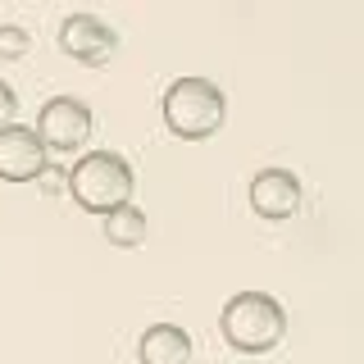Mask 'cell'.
<instances>
[{"label": "cell", "mask_w": 364, "mask_h": 364, "mask_svg": "<svg viewBox=\"0 0 364 364\" xmlns=\"http://www.w3.org/2000/svg\"><path fill=\"white\" fill-rule=\"evenodd\" d=\"M219 328H223V341L242 355H264L282 341L287 333V310L273 301L269 291H237L228 296L223 314H219Z\"/></svg>", "instance_id": "obj_1"}, {"label": "cell", "mask_w": 364, "mask_h": 364, "mask_svg": "<svg viewBox=\"0 0 364 364\" xmlns=\"http://www.w3.org/2000/svg\"><path fill=\"white\" fill-rule=\"evenodd\" d=\"M228 119V96L210 77H178L164 91V128L182 141H205L223 128Z\"/></svg>", "instance_id": "obj_2"}, {"label": "cell", "mask_w": 364, "mask_h": 364, "mask_svg": "<svg viewBox=\"0 0 364 364\" xmlns=\"http://www.w3.org/2000/svg\"><path fill=\"white\" fill-rule=\"evenodd\" d=\"M64 191H73V200L82 205V210L109 214V210H119V205H132L136 178H132V164L119 151H87L73 164Z\"/></svg>", "instance_id": "obj_3"}, {"label": "cell", "mask_w": 364, "mask_h": 364, "mask_svg": "<svg viewBox=\"0 0 364 364\" xmlns=\"http://www.w3.org/2000/svg\"><path fill=\"white\" fill-rule=\"evenodd\" d=\"M46 151H82L91 136V109L77 96H50L37 114V128Z\"/></svg>", "instance_id": "obj_4"}, {"label": "cell", "mask_w": 364, "mask_h": 364, "mask_svg": "<svg viewBox=\"0 0 364 364\" xmlns=\"http://www.w3.org/2000/svg\"><path fill=\"white\" fill-rule=\"evenodd\" d=\"M114 46H119L114 28L96 14H68L60 23V50L77 64H100L105 55H114Z\"/></svg>", "instance_id": "obj_5"}, {"label": "cell", "mask_w": 364, "mask_h": 364, "mask_svg": "<svg viewBox=\"0 0 364 364\" xmlns=\"http://www.w3.org/2000/svg\"><path fill=\"white\" fill-rule=\"evenodd\" d=\"M46 168V146L28 123L0 128V182H32Z\"/></svg>", "instance_id": "obj_6"}, {"label": "cell", "mask_w": 364, "mask_h": 364, "mask_svg": "<svg viewBox=\"0 0 364 364\" xmlns=\"http://www.w3.org/2000/svg\"><path fill=\"white\" fill-rule=\"evenodd\" d=\"M250 210L259 219H291L301 210V178L291 168H259L250 178Z\"/></svg>", "instance_id": "obj_7"}, {"label": "cell", "mask_w": 364, "mask_h": 364, "mask_svg": "<svg viewBox=\"0 0 364 364\" xmlns=\"http://www.w3.org/2000/svg\"><path fill=\"white\" fill-rule=\"evenodd\" d=\"M136 355H141V364H187L191 360V337H187V328H178V323H155L136 341Z\"/></svg>", "instance_id": "obj_8"}, {"label": "cell", "mask_w": 364, "mask_h": 364, "mask_svg": "<svg viewBox=\"0 0 364 364\" xmlns=\"http://www.w3.org/2000/svg\"><path fill=\"white\" fill-rule=\"evenodd\" d=\"M146 232H151V223H146V214L136 205H119V210L105 214V242L109 246H141Z\"/></svg>", "instance_id": "obj_9"}, {"label": "cell", "mask_w": 364, "mask_h": 364, "mask_svg": "<svg viewBox=\"0 0 364 364\" xmlns=\"http://www.w3.org/2000/svg\"><path fill=\"white\" fill-rule=\"evenodd\" d=\"M28 46H32V37L18 28V23H0V60H23Z\"/></svg>", "instance_id": "obj_10"}, {"label": "cell", "mask_w": 364, "mask_h": 364, "mask_svg": "<svg viewBox=\"0 0 364 364\" xmlns=\"http://www.w3.org/2000/svg\"><path fill=\"white\" fill-rule=\"evenodd\" d=\"M14 119H18V96H14V87L0 77V128H9Z\"/></svg>", "instance_id": "obj_11"}, {"label": "cell", "mask_w": 364, "mask_h": 364, "mask_svg": "<svg viewBox=\"0 0 364 364\" xmlns=\"http://www.w3.org/2000/svg\"><path fill=\"white\" fill-rule=\"evenodd\" d=\"M37 182H41L46 196H60V191L68 187V173H64V168H55V164H46L41 173H37Z\"/></svg>", "instance_id": "obj_12"}]
</instances>
